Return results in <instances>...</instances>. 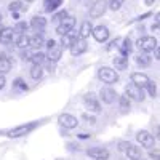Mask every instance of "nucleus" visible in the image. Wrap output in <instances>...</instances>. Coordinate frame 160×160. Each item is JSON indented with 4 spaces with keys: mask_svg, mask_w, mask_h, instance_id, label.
Here are the masks:
<instances>
[{
    "mask_svg": "<svg viewBox=\"0 0 160 160\" xmlns=\"http://www.w3.org/2000/svg\"><path fill=\"white\" fill-rule=\"evenodd\" d=\"M78 38H80V37H78V32H75V31L72 29V31H69L68 34L61 35V47H62V48H71Z\"/></svg>",
    "mask_w": 160,
    "mask_h": 160,
    "instance_id": "ddd939ff",
    "label": "nucleus"
},
{
    "mask_svg": "<svg viewBox=\"0 0 160 160\" xmlns=\"http://www.w3.org/2000/svg\"><path fill=\"white\" fill-rule=\"evenodd\" d=\"M8 10L11 13H19V11H24V10H28V7H24V3L21 2V0H15V2H11L8 5Z\"/></svg>",
    "mask_w": 160,
    "mask_h": 160,
    "instance_id": "cd10ccee",
    "label": "nucleus"
},
{
    "mask_svg": "<svg viewBox=\"0 0 160 160\" xmlns=\"http://www.w3.org/2000/svg\"><path fill=\"white\" fill-rule=\"evenodd\" d=\"M102 160H108V158H102Z\"/></svg>",
    "mask_w": 160,
    "mask_h": 160,
    "instance_id": "de8ad7c7",
    "label": "nucleus"
},
{
    "mask_svg": "<svg viewBox=\"0 0 160 160\" xmlns=\"http://www.w3.org/2000/svg\"><path fill=\"white\" fill-rule=\"evenodd\" d=\"M31 77L34 80H38V78H42L43 75V69H42V66H32V69H31Z\"/></svg>",
    "mask_w": 160,
    "mask_h": 160,
    "instance_id": "7c9ffc66",
    "label": "nucleus"
},
{
    "mask_svg": "<svg viewBox=\"0 0 160 160\" xmlns=\"http://www.w3.org/2000/svg\"><path fill=\"white\" fill-rule=\"evenodd\" d=\"M45 45V38L42 34H35L32 37H29V48H40V47H43Z\"/></svg>",
    "mask_w": 160,
    "mask_h": 160,
    "instance_id": "aec40b11",
    "label": "nucleus"
},
{
    "mask_svg": "<svg viewBox=\"0 0 160 160\" xmlns=\"http://www.w3.org/2000/svg\"><path fill=\"white\" fill-rule=\"evenodd\" d=\"M118 106H120V109H122V111H128L130 109V99H128V96H120L118 98Z\"/></svg>",
    "mask_w": 160,
    "mask_h": 160,
    "instance_id": "72a5a7b5",
    "label": "nucleus"
},
{
    "mask_svg": "<svg viewBox=\"0 0 160 160\" xmlns=\"http://www.w3.org/2000/svg\"><path fill=\"white\" fill-rule=\"evenodd\" d=\"M38 127V122H31V123H24V125H19L16 128H13L8 131V136L10 138H22L26 135H29L31 131H34L35 128Z\"/></svg>",
    "mask_w": 160,
    "mask_h": 160,
    "instance_id": "f257e3e1",
    "label": "nucleus"
},
{
    "mask_svg": "<svg viewBox=\"0 0 160 160\" xmlns=\"http://www.w3.org/2000/svg\"><path fill=\"white\" fill-rule=\"evenodd\" d=\"M74 26H75V18L68 15L64 19H61V21H59V24L56 26V34H59V35L68 34L69 31H72V29H74Z\"/></svg>",
    "mask_w": 160,
    "mask_h": 160,
    "instance_id": "6e6552de",
    "label": "nucleus"
},
{
    "mask_svg": "<svg viewBox=\"0 0 160 160\" xmlns=\"http://www.w3.org/2000/svg\"><path fill=\"white\" fill-rule=\"evenodd\" d=\"M125 154H127V157H128L130 160H135V158H141V157H142L141 149L136 148V146H133V144L128 146V149L125 151Z\"/></svg>",
    "mask_w": 160,
    "mask_h": 160,
    "instance_id": "4be33fe9",
    "label": "nucleus"
},
{
    "mask_svg": "<svg viewBox=\"0 0 160 160\" xmlns=\"http://www.w3.org/2000/svg\"><path fill=\"white\" fill-rule=\"evenodd\" d=\"M98 77L102 80L104 83H108V85H112V83H115L118 80L117 71L112 69V68H108V66H102V68L98 69Z\"/></svg>",
    "mask_w": 160,
    "mask_h": 160,
    "instance_id": "7ed1b4c3",
    "label": "nucleus"
},
{
    "mask_svg": "<svg viewBox=\"0 0 160 160\" xmlns=\"http://www.w3.org/2000/svg\"><path fill=\"white\" fill-rule=\"evenodd\" d=\"M13 88H16L19 91H28V85H26V82L22 78H16L15 82H13Z\"/></svg>",
    "mask_w": 160,
    "mask_h": 160,
    "instance_id": "473e14b6",
    "label": "nucleus"
},
{
    "mask_svg": "<svg viewBox=\"0 0 160 160\" xmlns=\"http://www.w3.org/2000/svg\"><path fill=\"white\" fill-rule=\"evenodd\" d=\"M45 59H47V56H45V53H34V55H31V58H29V61L32 62V66H42L43 62H45Z\"/></svg>",
    "mask_w": 160,
    "mask_h": 160,
    "instance_id": "393cba45",
    "label": "nucleus"
},
{
    "mask_svg": "<svg viewBox=\"0 0 160 160\" xmlns=\"http://www.w3.org/2000/svg\"><path fill=\"white\" fill-rule=\"evenodd\" d=\"M112 62H114V68H115V71H127L128 69V58L127 56H115L114 59H112Z\"/></svg>",
    "mask_w": 160,
    "mask_h": 160,
    "instance_id": "6ab92c4d",
    "label": "nucleus"
},
{
    "mask_svg": "<svg viewBox=\"0 0 160 160\" xmlns=\"http://www.w3.org/2000/svg\"><path fill=\"white\" fill-rule=\"evenodd\" d=\"M123 2H125V0H111V3H109V7H108V8H111V10L117 11V10L122 8Z\"/></svg>",
    "mask_w": 160,
    "mask_h": 160,
    "instance_id": "f704fd0d",
    "label": "nucleus"
},
{
    "mask_svg": "<svg viewBox=\"0 0 160 160\" xmlns=\"http://www.w3.org/2000/svg\"><path fill=\"white\" fill-rule=\"evenodd\" d=\"M118 50H120V55H122V56H128L130 53H131V50H133V47H131V40L127 37V38L123 40V43L118 47Z\"/></svg>",
    "mask_w": 160,
    "mask_h": 160,
    "instance_id": "a878e982",
    "label": "nucleus"
},
{
    "mask_svg": "<svg viewBox=\"0 0 160 160\" xmlns=\"http://www.w3.org/2000/svg\"><path fill=\"white\" fill-rule=\"evenodd\" d=\"M31 28L42 34V31L47 28V19H45L43 16H34V18L31 19Z\"/></svg>",
    "mask_w": 160,
    "mask_h": 160,
    "instance_id": "a211bd4d",
    "label": "nucleus"
},
{
    "mask_svg": "<svg viewBox=\"0 0 160 160\" xmlns=\"http://www.w3.org/2000/svg\"><path fill=\"white\" fill-rule=\"evenodd\" d=\"M83 102H85L87 109L90 112H93V114H99L101 112V104H99V101L96 99V96L93 95V93H90V95H87L83 98Z\"/></svg>",
    "mask_w": 160,
    "mask_h": 160,
    "instance_id": "9b49d317",
    "label": "nucleus"
},
{
    "mask_svg": "<svg viewBox=\"0 0 160 160\" xmlns=\"http://www.w3.org/2000/svg\"><path fill=\"white\" fill-rule=\"evenodd\" d=\"M58 122L61 127H64L66 130H74L78 127V120L77 117H74L72 114H61L59 118H58Z\"/></svg>",
    "mask_w": 160,
    "mask_h": 160,
    "instance_id": "1a4fd4ad",
    "label": "nucleus"
},
{
    "mask_svg": "<svg viewBox=\"0 0 160 160\" xmlns=\"http://www.w3.org/2000/svg\"><path fill=\"white\" fill-rule=\"evenodd\" d=\"M47 47H48V51H47V59L51 61V62H58L62 56V47L58 45L55 40H48L47 42Z\"/></svg>",
    "mask_w": 160,
    "mask_h": 160,
    "instance_id": "f03ea898",
    "label": "nucleus"
},
{
    "mask_svg": "<svg viewBox=\"0 0 160 160\" xmlns=\"http://www.w3.org/2000/svg\"><path fill=\"white\" fill-rule=\"evenodd\" d=\"M13 37H15V31H13V28H2L0 29V43L2 45L11 43Z\"/></svg>",
    "mask_w": 160,
    "mask_h": 160,
    "instance_id": "dca6fc26",
    "label": "nucleus"
},
{
    "mask_svg": "<svg viewBox=\"0 0 160 160\" xmlns=\"http://www.w3.org/2000/svg\"><path fill=\"white\" fill-rule=\"evenodd\" d=\"M61 3H62V0H45L43 2V10H45V13H53Z\"/></svg>",
    "mask_w": 160,
    "mask_h": 160,
    "instance_id": "b1692460",
    "label": "nucleus"
},
{
    "mask_svg": "<svg viewBox=\"0 0 160 160\" xmlns=\"http://www.w3.org/2000/svg\"><path fill=\"white\" fill-rule=\"evenodd\" d=\"M125 96H128V99H133V101L141 102V101L144 99V91H142L141 87H138V85H135V83H130V85H127V88H125Z\"/></svg>",
    "mask_w": 160,
    "mask_h": 160,
    "instance_id": "423d86ee",
    "label": "nucleus"
},
{
    "mask_svg": "<svg viewBox=\"0 0 160 160\" xmlns=\"http://www.w3.org/2000/svg\"><path fill=\"white\" fill-rule=\"evenodd\" d=\"M78 138H82V139H87V138H90V135H87V133H82V135H78Z\"/></svg>",
    "mask_w": 160,
    "mask_h": 160,
    "instance_id": "37998d69",
    "label": "nucleus"
},
{
    "mask_svg": "<svg viewBox=\"0 0 160 160\" xmlns=\"http://www.w3.org/2000/svg\"><path fill=\"white\" fill-rule=\"evenodd\" d=\"M115 98H117V93H115L114 88L104 87V88L99 90V99H101L104 104H112V102L115 101Z\"/></svg>",
    "mask_w": 160,
    "mask_h": 160,
    "instance_id": "f8f14e48",
    "label": "nucleus"
},
{
    "mask_svg": "<svg viewBox=\"0 0 160 160\" xmlns=\"http://www.w3.org/2000/svg\"><path fill=\"white\" fill-rule=\"evenodd\" d=\"M7 85V78H5V74H0V90H3Z\"/></svg>",
    "mask_w": 160,
    "mask_h": 160,
    "instance_id": "4c0bfd02",
    "label": "nucleus"
},
{
    "mask_svg": "<svg viewBox=\"0 0 160 160\" xmlns=\"http://www.w3.org/2000/svg\"><path fill=\"white\" fill-rule=\"evenodd\" d=\"M87 155L95 160H102V158H109V151L104 148H91L87 149Z\"/></svg>",
    "mask_w": 160,
    "mask_h": 160,
    "instance_id": "4468645a",
    "label": "nucleus"
},
{
    "mask_svg": "<svg viewBox=\"0 0 160 160\" xmlns=\"http://www.w3.org/2000/svg\"><path fill=\"white\" fill-rule=\"evenodd\" d=\"M149 157L154 158V160H158V151H151L149 152Z\"/></svg>",
    "mask_w": 160,
    "mask_h": 160,
    "instance_id": "ea45409f",
    "label": "nucleus"
},
{
    "mask_svg": "<svg viewBox=\"0 0 160 160\" xmlns=\"http://www.w3.org/2000/svg\"><path fill=\"white\" fill-rule=\"evenodd\" d=\"M15 43H16L18 48H29V37L26 34H18Z\"/></svg>",
    "mask_w": 160,
    "mask_h": 160,
    "instance_id": "bb28decb",
    "label": "nucleus"
},
{
    "mask_svg": "<svg viewBox=\"0 0 160 160\" xmlns=\"http://www.w3.org/2000/svg\"><path fill=\"white\" fill-rule=\"evenodd\" d=\"M91 35H93V38H95L96 42L104 43V42H108V38H109L111 32H109V29L106 28V26H96V28H93Z\"/></svg>",
    "mask_w": 160,
    "mask_h": 160,
    "instance_id": "9d476101",
    "label": "nucleus"
},
{
    "mask_svg": "<svg viewBox=\"0 0 160 160\" xmlns=\"http://www.w3.org/2000/svg\"><path fill=\"white\" fill-rule=\"evenodd\" d=\"M135 160H142V157H141V158H135Z\"/></svg>",
    "mask_w": 160,
    "mask_h": 160,
    "instance_id": "49530a36",
    "label": "nucleus"
},
{
    "mask_svg": "<svg viewBox=\"0 0 160 160\" xmlns=\"http://www.w3.org/2000/svg\"><path fill=\"white\" fill-rule=\"evenodd\" d=\"M3 21V15H2V11H0V22Z\"/></svg>",
    "mask_w": 160,
    "mask_h": 160,
    "instance_id": "c03bdc74",
    "label": "nucleus"
},
{
    "mask_svg": "<svg viewBox=\"0 0 160 160\" xmlns=\"http://www.w3.org/2000/svg\"><path fill=\"white\" fill-rule=\"evenodd\" d=\"M83 118H85V120H88L90 123H95V122H96V118L93 117V115H88V114H83Z\"/></svg>",
    "mask_w": 160,
    "mask_h": 160,
    "instance_id": "58836bf2",
    "label": "nucleus"
},
{
    "mask_svg": "<svg viewBox=\"0 0 160 160\" xmlns=\"http://www.w3.org/2000/svg\"><path fill=\"white\" fill-rule=\"evenodd\" d=\"M24 2H28V3H31V2H35V0H24Z\"/></svg>",
    "mask_w": 160,
    "mask_h": 160,
    "instance_id": "a18cd8bd",
    "label": "nucleus"
},
{
    "mask_svg": "<svg viewBox=\"0 0 160 160\" xmlns=\"http://www.w3.org/2000/svg\"><path fill=\"white\" fill-rule=\"evenodd\" d=\"M66 16H68V11H66V10H62V11L56 13V15L53 16V19H51V21H55V22H59V21H61V19H64Z\"/></svg>",
    "mask_w": 160,
    "mask_h": 160,
    "instance_id": "c9c22d12",
    "label": "nucleus"
},
{
    "mask_svg": "<svg viewBox=\"0 0 160 160\" xmlns=\"http://www.w3.org/2000/svg\"><path fill=\"white\" fill-rule=\"evenodd\" d=\"M128 146H130V142H127V141H122V142H118V151L125 152V151L128 149Z\"/></svg>",
    "mask_w": 160,
    "mask_h": 160,
    "instance_id": "e433bc0d",
    "label": "nucleus"
},
{
    "mask_svg": "<svg viewBox=\"0 0 160 160\" xmlns=\"http://www.w3.org/2000/svg\"><path fill=\"white\" fill-rule=\"evenodd\" d=\"M108 7H109L108 0H95L90 8V18H93V19L101 18L106 13V10H108Z\"/></svg>",
    "mask_w": 160,
    "mask_h": 160,
    "instance_id": "39448f33",
    "label": "nucleus"
},
{
    "mask_svg": "<svg viewBox=\"0 0 160 160\" xmlns=\"http://www.w3.org/2000/svg\"><path fill=\"white\" fill-rule=\"evenodd\" d=\"M138 48L142 51V53H149V51H154L158 45H157V38L152 37V35H144V37H139L138 42H136Z\"/></svg>",
    "mask_w": 160,
    "mask_h": 160,
    "instance_id": "20e7f679",
    "label": "nucleus"
},
{
    "mask_svg": "<svg viewBox=\"0 0 160 160\" xmlns=\"http://www.w3.org/2000/svg\"><path fill=\"white\" fill-rule=\"evenodd\" d=\"M29 29V24L24 22V21H18L15 24V28H13V31H15V34H26Z\"/></svg>",
    "mask_w": 160,
    "mask_h": 160,
    "instance_id": "c85d7f7f",
    "label": "nucleus"
},
{
    "mask_svg": "<svg viewBox=\"0 0 160 160\" xmlns=\"http://www.w3.org/2000/svg\"><path fill=\"white\" fill-rule=\"evenodd\" d=\"M151 62H152V59H151V56H148V55H139V56L136 58V64L141 66V68H148V66H151Z\"/></svg>",
    "mask_w": 160,
    "mask_h": 160,
    "instance_id": "c756f323",
    "label": "nucleus"
},
{
    "mask_svg": "<svg viewBox=\"0 0 160 160\" xmlns=\"http://www.w3.org/2000/svg\"><path fill=\"white\" fill-rule=\"evenodd\" d=\"M144 88L148 90V93H149V96H151V98H157V85H155V82L149 80L148 85H146Z\"/></svg>",
    "mask_w": 160,
    "mask_h": 160,
    "instance_id": "2f4dec72",
    "label": "nucleus"
},
{
    "mask_svg": "<svg viewBox=\"0 0 160 160\" xmlns=\"http://www.w3.org/2000/svg\"><path fill=\"white\" fill-rule=\"evenodd\" d=\"M154 2H155V0H144V3L148 5V7H151V5H152Z\"/></svg>",
    "mask_w": 160,
    "mask_h": 160,
    "instance_id": "79ce46f5",
    "label": "nucleus"
},
{
    "mask_svg": "<svg viewBox=\"0 0 160 160\" xmlns=\"http://www.w3.org/2000/svg\"><path fill=\"white\" fill-rule=\"evenodd\" d=\"M88 50V45H87V42H85V38H78L77 42L69 48V51H71V55L72 56H78V55H83V53Z\"/></svg>",
    "mask_w": 160,
    "mask_h": 160,
    "instance_id": "2eb2a0df",
    "label": "nucleus"
},
{
    "mask_svg": "<svg viewBox=\"0 0 160 160\" xmlns=\"http://www.w3.org/2000/svg\"><path fill=\"white\" fill-rule=\"evenodd\" d=\"M154 51H155V59H160V50H158V47H157Z\"/></svg>",
    "mask_w": 160,
    "mask_h": 160,
    "instance_id": "a19ab883",
    "label": "nucleus"
},
{
    "mask_svg": "<svg viewBox=\"0 0 160 160\" xmlns=\"http://www.w3.org/2000/svg\"><path fill=\"white\" fill-rule=\"evenodd\" d=\"M93 31V26H91V21H83L82 26H80V31H78V37L80 38H88L90 34Z\"/></svg>",
    "mask_w": 160,
    "mask_h": 160,
    "instance_id": "412c9836",
    "label": "nucleus"
},
{
    "mask_svg": "<svg viewBox=\"0 0 160 160\" xmlns=\"http://www.w3.org/2000/svg\"><path fill=\"white\" fill-rule=\"evenodd\" d=\"M136 141L142 146V148H146V149H152L154 144H155L154 136L151 135L149 131H146V130H141V131L136 133Z\"/></svg>",
    "mask_w": 160,
    "mask_h": 160,
    "instance_id": "0eeeda50",
    "label": "nucleus"
},
{
    "mask_svg": "<svg viewBox=\"0 0 160 160\" xmlns=\"http://www.w3.org/2000/svg\"><path fill=\"white\" fill-rule=\"evenodd\" d=\"M149 80H151V78L146 75L144 72H133V74H131V83H135V85H138V87H141V88H144L146 85H148Z\"/></svg>",
    "mask_w": 160,
    "mask_h": 160,
    "instance_id": "f3484780",
    "label": "nucleus"
},
{
    "mask_svg": "<svg viewBox=\"0 0 160 160\" xmlns=\"http://www.w3.org/2000/svg\"><path fill=\"white\" fill-rule=\"evenodd\" d=\"M11 59L7 58L5 55H0V74H7L11 71Z\"/></svg>",
    "mask_w": 160,
    "mask_h": 160,
    "instance_id": "5701e85b",
    "label": "nucleus"
}]
</instances>
